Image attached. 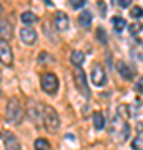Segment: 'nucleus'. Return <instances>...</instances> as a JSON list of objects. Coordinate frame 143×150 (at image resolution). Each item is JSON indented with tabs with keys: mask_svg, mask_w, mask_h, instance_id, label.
Returning a JSON list of instances; mask_svg holds the SVG:
<instances>
[{
	"mask_svg": "<svg viewBox=\"0 0 143 150\" xmlns=\"http://www.w3.org/2000/svg\"><path fill=\"white\" fill-rule=\"evenodd\" d=\"M43 125L48 132H57L60 127V117L53 107H43Z\"/></svg>",
	"mask_w": 143,
	"mask_h": 150,
	"instance_id": "nucleus-1",
	"label": "nucleus"
},
{
	"mask_svg": "<svg viewBox=\"0 0 143 150\" xmlns=\"http://www.w3.org/2000/svg\"><path fill=\"white\" fill-rule=\"evenodd\" d=\"M40 85H42V90L48 95H55L57 90H58V79L55 77V74H43L42 80H40Z\"/></svg>",
	"mask_w": 143,
	"mask_h": 150,
	"instance_id": "nucleus-2",
	"label": "nucleus"
},
{
	"mask_svg": "<svg viewBox=\"0 0 143 150\" xmlns=\"http://www.w3.org/2000/svg\"><path fill=\"white\" fill-rule=\"evenodd\" d=\"M20 115H22V107H20L18 98H10L8 103H7V108H5V118L8 122L15 123V122H18Z\"/></svg>",
	"mask_w": 143,
	"mask_h": 150,
	"instance_id": "nucleus-3",
	"label": "nucleus"
},
{
	"mask_svg": "<svg viewBox=\"0 0 143 150\" xmlns=\"http://www.w3.org/2000/svg\"><path fill=\"white\" fill-rule=\"evenodd\" d=\"M73 80H75L77 90H78L85 98H88V97H90V90H88V85H87V77H85V72L80 69V67H77V70L73 72Z\"/></svg>",
	"mask_w": 143,
	"mask_h": 150,
	"instance_id": "nucleus-4",
	"label": "nucleus"
},
{
	"mask_svg": "<svg viewBox=\"0 0 143 150\" xmlns=\"http://www.w3.org/2000/svg\"><path fill=\"white\" fill-rule=\"evenodd\" d=\"M0 62L4 65H12L13 64V54L5 38H0Z\"/></svg>",
	"mask_w": 143,
	"mask_h": 150,
	"instance_id": "nucleus-5",
	"label": "nucleus"
},
{
	"mask_svg": "<svg viewBox=\"0 0 143 150\" xmlns=\"http://www.w3.org/2000/svg\"><path fill=\"white\" fill-rule=\"evenodd\" d=\"M92 83L97 85V87H101V85L106 83V74L100 65H95V67L92 69Z\"/></svg>",
	"mask_w": 143,
	"mask_h": 150,
	"instance_id": "nucleus-6",
	"label": "nucleus"
},
{
	"mask_svg": "<svg viewBox=\"0 0 143 150\" xmlns=\"http://www.w3.org/2000/svg\"><path fill=\"white\" fill-rule=\"evenodd\" d=\"M53 22H55V27H57V30H58V32H65V30H68V27H70L68 15H67L65 12H57V13H55Z\"/></svg>",
	"mask_w": 143,
	"mask_h": 150,
	"instance_id": "nucleus-7",
	"label": "nucleus"
},
{
	"mask_svg": "<svg viewBox=\"0 0 143 150\" xmlns=\"http://www.w3.org/2000/svg\"><path fill=\"white\" fill-rule=\"evenodd\" d=\"M20 40L25 43V45H32V43H35V40H37V32L30 27H22Z\"/></svg>",
	"mask_w": 143,
	"mask_h": 150,
	"instance_id": "nucleus-8",
	"label": "nucleus"
},
{
	"mask_svg": "<svg viewBox=\"0 0 143 150\" xmlns=\"http://www.w3.org/2000/svg\"><path fill=\"white\" fill-rule=\"evenodd\" d=\"M40 110H43V107L38 102H28V117L32 122L40 120V117L43 115V112H40Z\"/></svg>",
	"mask_w": 143,
	"mask_h": 150,
	"instance_id": "nucleus-9",
	"label": "nucleus"
},
{
	"mask_svg": "<svg viewBox=\"0 0 143 150\" xmlns=\"http://www.w3.org/2000/svg\"><path fill=\"white\" fill-rule=\"evenodd\" d=\"M4 145H5V150H22L20 142L13 134H5L4 137Z\"/></svg>",
	"mask_w": 143,
	"mask_h": 150,
	"instance_id": "nucleus-10",
	"label": "nucleus"
},
{
	"mask_svg": "<svg viewBox=\"0 0 143 150\" xmlns=\"http://www.w3.org/2000/svg\"><path fill=\"white\" fill-rule=\"evenodd\" d=\"M117 69H118L120 75H122L125 80H132V79H133V72L130 70V67H128L125 62H118V64H117Z\"/></svg>",
	"mask_w": 143,
	"mask_h": 150,
	"instance_id": "nucleus-11",
	"label": "nucleus"
},
{
	"mask_svg": "<svg viewBox=\"0 0 143 150\" xmlns=\"http://www.w3.org/2000/svg\"><path fill=\"white\" fill-rule=\"evenodd\" d=\"M0 35L4 38H10L12 37V25L8 23V20L0 18Z\"/></svg>",
	"mask_w": 143,
	"mask_h": 150,
	"instance_id": "nucleus-12",
	"label": "nucleus"
},
{
	"mask_svg": "<svg viewBox=\"0 0 143 150\" xmlns=\"http://www.w3.org/2000/svg\"><path fill=\"white\" fill-rule=\"evenodd\" d=\"M78 23L82 25L83 28H88L92 25V13L88 10H83L78 17Z\"/></svg>",
	"mask_w": 143,
	"mask_h": 150,
	"instance_id": "nucleus-13",
	"label": "nucleus"
},
{
	"mask_svg": "<svg viewBox=\"0 0 143 150\" xmlns=\"http://www.w3.org/2000/svg\"><path fill=\"white\" fill-rule=\"evenodd\" d=\"M111 25H113V28H115V32H123V28L127 27V22H125V18L123 17H113L111 18Z\"/></svg>",
	"mask_w": 143,
	"mask_h": 150,
	"instance_id": "nucleus-14",
	"label": "nucleus"
},
{
	"mask_svg": "<svg viewBox=\"0 0 143 150\" xmlns=\"http://www.w3.org/2000/svg\"><path fill=\"white\" fill-rule=\"evenodd\" d=\"M93 125H95L97 130L105 129V115L101 112H95L93 113Z\"/></svg>",
	"mask_w": 143,
	"mask_h": 150,
	"instance_id": "nucleus-15",
	"label": "nucleus"
},
{
	"mask_svg": "<svg viewBox=\"0 0 143 150\" xmlns=\"http://www.w3.org/2000/svg\"><path fill=\"white\" fill-rule=\"evenodd\" d=\"M70 60H72V64H73L75 67H80V65L83 64L85 55L82 54V52H78V50H75V52H72V55H70Z\"/></svg>",
	"mask_w": 143,
	"mask_h": 150,
	"instance_id": "nucleus-16",
	"label": "nucleus"
},
{
	"mask_svg": "<svg viewBox=\"0 0 143 150\" xmlns=\"http://www.w3.org/2000/svg\"><path fill=\"white\" fill-rule=\"evenodd\" d=\"M22 23H25V25H30V23H33V22L37 20V15L33 13V12H23L20 17Z\"/></svg>",
	"mask_w": 143,
	"mask_h": 150,
	"instance_id": "nucleus-17",
	"label": "nucleus"
},
{
	"mask_svg": "<svg viewBox=\"0 0 143 150\" xmlns=\"http://www.w3.org/2000/svg\"><path fill=\"white\" fill-rule=\"evenodd\" d=\"M33 147H35V150H50V144L45 139H37Z\"/></svg>",
	"mask_w": 143,
	"mask_h": 150,
	"instance_id": "nucleus-18",
	"label": "nucleus"
},
{
	"mask_svg": "<svg viewBox=\"0 0 143 150\" xmlns=\"http://www.w3.org/2000/svg\"><path fill=\"white\" fill-rule=\"evenodd\" d=\"M130 13H132L133 18H142V17H143V8H142V7H133Z\"/></svg>",
	"mask_w": 143,
	"mask_h": 150,
	"instance_id": "nucleus-19",
	"label": "nucleus"
},
{
	"mask_svg": "<svg viewBox=\"0 0 143 150\" xmlns=\"http://www.w3.org/2000/svg\"><path fill=\"white\" fill-rule=\"evenodd\" d=\"M87 4V0H70V7L72 8H82Z\"/></svg>",
	"mask_w": 143,
	"mask_h": 150,
	"instance_id": "nucleus-20",
	"label": "nucleus"
},
{
	"mask_svg": "<svg viewBox=\"0 0 143 150\" xmlns=\"http://www.w3.org/2000/svg\"><path fill=\"white\" fill-rule=\"evenodd\" d=\"M128 30H130L132 33H138V32H142V30H143V25H142V23H133V25L128 27Z\"/></svg>",
	"mask_w": 143,
	"mask_h": 150,
	"instance_id": "nucleus-21",
	"label": "nucleus"
},
{
	"mask_svg": "<svg viewBox=\"0 0 143 150\" xmlns=\"http://www.w3.org/2000/svg\"><path fill=\"white\" fill-rule=\"evenodd\" d=\"M113 4H117V5L122 7V8H127V7L132 4V0H113Z\"/></svg>",
	"mask_w": 143,
	"mask_h": 150,
	"instance_id": "nucleus-22",
	"label": "nucleus"
},
{
	"mask_svg": "<svg viewBox=\"0 0 143 150\" xmlns=\"http://www.w3.org/2000/svg\"><path fill=\"white\" fill-rule=\"evenodd\" d=\"M97 38H98V40L106 42V33H105V30H103V28H98V30H97Z\"/></svg>",
	"mask_w": 143,
	"mask_h": 150,
	"instance_id": "nucleus-23",
	"label": "nucleus"
},
{
	"mask_svg": "<svg viewBox=\"0 0 143 150\" xmlns=\"http://www.w3.org/2000/svg\"><path fill=\"white\" fill-rule=\"evenodd\" d=\"M133 149H135V150H143L142 139H135V142H133Z\"/></svg>",
	"mask_w": 143,
	"mask_h": 150,
	"instance_id": "nucleus-24",
	"label": "nucleus"
},
{
	"mask_svg": "<svg viewBox=\"0 0 143 150\" xmlns=\"http://www.w3.org/2000/svg\"><path fill=\"white\" fill-rule=\"evenodd\" d=\"M97 5H98V10H100V13H101V15H105V13H106V7H105V2H98Z\"/></svg>",
	"mask_w": 143,
	"mask_h": 150,
	"instance_id": "nucleus-25",
	"label": "nucleus"
},
{
	"mask_svg": "<svg viewBox=\"0 0 143 150\" xmlns=\"http://www.w3.org/2000/svg\"><path fill=\"white\" fill-rule=\"evenodd\" d=\"M135 87H137V90L143 95V79H138V80H137V85H135Z\"/></svg>",
	"mask_w": 143,
	"mask_h": 150,
	"instance_id": "nucleus-26",
	"label": "nucleus"
},
{
	"mask_svg": "<svg viewBox=\"0 0 143 150\" xmlns=\"http://www.w3.org/2000/svg\"><path fill=\"white\" fill-rule=\"evenodd\" d=\"M2 13H4V8H2V5H0V15H2Z\"/></svg>",
	"mask_w": 143,
	"mask_h": 150,
	"instance_id": "nucleus-27",
	"label": "nucleus"
},
{
	"mask_svg": "<svg viewBox=\"0 0 143 150\" xmlns=\"http://www.w3.org/2000/svg\"><path fill=\"white\" fill-rule=\"evenodd\" d=\"M0 75H2V74H0Z\"/></svg>",
	"mask_w": 143,
	"mask_h": 150,
	"instance_id": "nucleus-28",
	"label": "nucleus"
}]
</instances>
